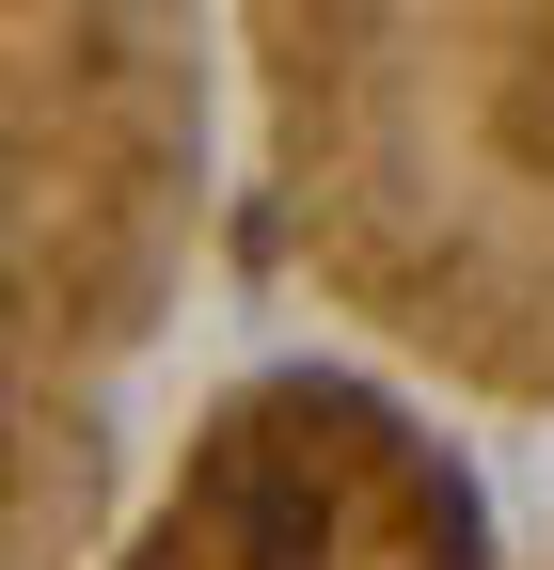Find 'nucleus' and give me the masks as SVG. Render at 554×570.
<instances>
[{"label":"nucleus","instance_id":"1","mask_svg":"<svg viewBox=\"0 0 554 570\" xmlns=\"http://www.w3.org/2000/svg\"><path fill=\"white\" fill-rule=\"evenodd\" d=\"M301 285L396 365L554 412V17H254Z\"/></svg>","mask_w":554,"mask_h":570},{"label":"nucleus","instance_id":"2","mask_svg":"<svg viewBox=\"0 0 554 570\" xmlns=\"http://www.w3.org/2000/svg\"><path fill=\"white\" fill-rule=\"evenodd\" d=\"M190 32L17 17V570L96 554L111 381L144 365L190 206Z\"/></svg>","mask_w":554,"mask_h":570}]
</instances>
